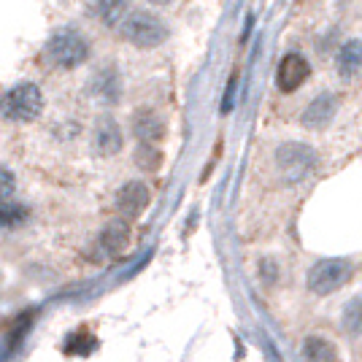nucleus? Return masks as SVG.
<instances>
[{
    "mask_svg": "<svg viewBox=\"0 0 362 362\" xmlns=\"http://www.w3.org/2000/svg\"><path fill=\"white\" fill-rule=\"evenodd\" d=\"M44 111L41 87L33 81H19L0 95V117L8 122H33Z\"/></svg>",
    "mask_w": 362,
    "mask_h": 362,
    "instance_id": "f257e3e1",
    "label": "nucleus"
},
{
    "mask_svg": "<svg viewBox=\"0 0 362 362\" xmlns=\"http://www.w3.org/2000/svg\"><path fill=\"white\" fill-rule=\"evenodd\" d=\"M87 57H90V44L76 28H60L46 41V60L57 68L71 71V68H78L81 62H87Z\"/></svg>",
    "mask_w": 362,
    "mask_h": 362,
    "instance_id": "f03ea898",
    "label": "nucleus"
},
{
    "mask_svg": "<svg viewBox=\"0 0 362 362\" xmlns=\"http://www.w3.org/2000/svg\"><path fill=\"white\" fill-rule=\"evenodd\" d=\"M354 273V265L346 257H325L311 265V271L305 276V284H308V292L311 295H319V298H327L335 289H341L351 279Z\"/></svg>",
    "mask_w": 362,
    "mask_h": 362,
    "instance_id": "7ed1b4c3",
    "label": "nucleus"
},
{
    "mask_svg": "<svg viewBox=\"0 0 362 362\" xmlns=\"http://www.w3.org/2000/svg\"><path fill=\"white\" fill-rule=\"evenodd\" d=\"M276 168H279V176L287 184H300L319 163L317 149H311L308 144H300V141H287L276 149Z\"/></svg>",
    "mask_w": 362,
    "mask_h": 362,
    "instance_id": "20e7f679",
    "label": "nucleus"
},
{
    "mask_svg": "<svg viewBox=\"0 0 362 362\" xmlns=\"http://www.w3.org/2000/svg\"><path fill=\"white\" fill-rule=\"evenodd\" d=\"M122 35L124 41H130L138 49H154V46L165 44L170 30L168 25L151 11H133L122 22Z\"/></svg>",
    "mask_w": 362,
    "mask_h": 362,
    "instance_id": "39448f33",
    "label": "nucleus"
},
{
    "mask_svg": "<svg viewBox=\"0 0 362 362\" xmlns=\"http://www.w3.org/2000/svg\"><path fill=\"white\" fill-rule=\"evenodd\" d=\"M308 76H311L308 60L303 57L300 52H289V54L281 57L279 68H276V87L289 95V92L300 90L303 84L308 81Z\"/></svg>",
    "mask_w": 362,
    "mask_h": 362,
    "instance_id": "423d86ee",
    "label": "nucleus"
},
{
    "mask_svg": "<svg viewBox=\"0 0 362 362\" xmlns=\"http://www.w3.org/2000/svg\"><path fill=\"white\" fill-rule=\"evenodd\" d=\"M338 106H341V103H338V95H335V92H319L317 98L303 108L300 124L305 130H325V127L335 119Z\"/></svg>",
    "mask_w": 362,
    "mask_h": 362,
    "instance_id": "0eeeda50",
    "label": "nucleus"
},
{
    "mask_svg": "<svg viewBox=\"0 0 362 362\" xmlns=\"http://www.w3.org/2000/svg\"><path fill=\"white\" fill-rule=\"evenodd\" d=\"M151 195H149V187L144 181H127L122 184L119 192H117V209L122 211V216L133 219L138 214H144L149 209Z\"/></svg>",
    "mask_w": 362,
    "mask_h": 362,
    "instance_id": "6e6552de",
    "label": "nucleus"
},
{
    "mask_svg": "<svg viewBox=\"0 0 362 362\" xmlns=\"http://www.w3.org/2000/svg\"><path fill=\"white\" fill-rule=\"evenodd\" d=\"M92 149L98 151L100 157H114L122 151V127L117 119L103 117L98 119L95 130H92Z\"/></svg>",
    "mask_w": 362,
    "mask_h": 362,
    "instance_id": "1a4fd4ad",
    "label": "nucleus"
},
{
    "mask_svg": "<svg viewBox=\"0 0 362 362\" xmlns=\"http://www.w3.org/2000/svg\"><path fill=\"white\" fill-rule=\"evenodd\" d=\"M90 92L92 98H98L100 103H106V106H114V103H119L122 98V78H119V71L117 68H100L98 74L90 78Z\"/></svg>",
    "mask_w": 362,
    "mask_h": 362,
    "instance_id": "9d476101",
    "label": "nucleus"
},
{
    "mask_svg": "<svg viewBox=\"0 0 362 362\" xmlns=\"http://www.w3.org/2000/svg\"><path fill=\"white\" fill-rule=\"evenodd\" d=\"M133 133L141 144H157L165 136V119L151 108H141L133 114Z\"/></svg>",
    "mask_w": 362,
    "mask_h": 362,
    "instance_id": "9b49d317",
    "label": "nucleus"
},
{
    "mask_svg": "<svg viewBox=\"0 0 362 362\" xmlns=\"http://www.w3.org/2000/svg\"><path fill=\"white\" fill-rule=\"evenodd\" d=\"M130 241H133V230L127 225V219H114L100 233V246H103L106 255H114V257L124 255Z\"/></svg>",
    "mask_w": 362,
    "mask_h": 362,
    "instance_id": "f8f14e48",
    "label": "nucleus"
},
{
    "mask_svg": "<svg viewBox=\"0 0 362 362\" xmlns=\"http://www.w3.org/2000/svg\"><path fill=\"white\" fill-rule=\"evenodd\" d=\"M335 71L344 78H351L362 71V38H349L335 54Z\"/></svg>",
    "mask_w": 362,
    "mask_h": 362,
    "instance_id": "ddd939ff",
    "label": "nucleus"
},
{
    "mask_svg": "<svg viewBox=\"0 0 362 362\" xmlns=\"http://www.w3.org/2000/svg\"><path fill=\"white\" fill-rule=\"evenodd\" d=\"M303 360L305 362H341L338 349L325 335H308L303 344Z\"/></svg>",
    "mask_w": 362,
    "mask_h": 362,
    "instance_id": "4468645a",
    "label": "nucleus"
},
{
    "mask_svg": "<svg viewBox=\"0 0 362 362\" xmlns=\"http://www.w3.org/2000/svg\"><path fill=\"white\" fill-rule=\"evenodd\" d=\"M130 0H98V16L106 22L108 28H117L119 22L127 19Z\"/></svg>",
    "mask_w": 362,
    "mask_h": 362,
    "instance_id": "2eb2a0df",
    "label": "nucleus"
},
{
    "mask_svg": "<svg viewBox=\"0 0 362 362\" xmlns=\"http://www.w3.org/2000/svg\"><path fill=\"white\" fill-rule=\"evenodd\" d=\"M30 209L16 200H0V227H19L28 222Z\"/></svg>",
    "mask_w": 362,
    "mask_h": 362,
    "instance_id": "dca6fc26",
    "label": "nucleus"
},
{
    "mask_svg": "<svg viewBox=\"0 0 362 362\" xmlns=\"http://www.w3.org/2000/svg\"><path fill=\"white\" fill-rule=\"evenodd\" d=\"M341 325L349 335H362V298H354L344 305V314H341Z\"/></svg>",
    "mask_w": 362,
    "mask_h": 362,
    "instance_id": "f3484780",
    "label": "nucleus"
},
{
    "mask_svg": "<svg viewBox=\"0 0 362 362\" xmlns=\"http://www.w3.org/2000/svg\"><path fill=\"white\" fill-rule=\"evenodd\" d=\"M160 160H163V154L154 149L151 144H141L136 151V163L141 168H146V170H154V168L160 165Z\"/></svg>",
    "mask_w": 362,
    "mask_h": 362,
    "instance_id": "a211bd4d",
    "label": "nucleus"
},
{
    "mask_svg": "<svg viewBox=\"0 0 362 362\" xmlns=\"http://www.w3.org/2000/svg\"><path fill=\"white\" fill-rule=\"evenodd\" d=\"M14 189H16V176L8 168L0 165V200H11Z\"/></svg>",
    "mask_w": 362,
    "mask_h": 362,
    "instance_id": "6ab92c4d",
    "label": "nucleus"
},
{
    "mask_svg": "<svg viewBox=\"0 0 362 362\" xmlns=\"http://www.w3.org/2000/svg\"><path fill=\"white\" fill-rule=\"evenodd\" d=\"M259 276H262V281L271 287L276 284V279H279V265L273 262L271 257H265V259H259Z\"/></svg>",
    "mask_w": 362,
    "mask_h": 362,
    "instance_id": "aec40b11",
    "label": "nucleus"
},
{
    "mask_svg": "<svg viewBox=\"0 0 362 362\" xmlns=\"http://www.w3.org/2000/svg\"><path fill=\"white\" fill-rule=\"evenodd\" d=\"M233 92H235V78H233L230 87H227V98H225V103H222V111H230V108H233Z\"/></svg>",
    "mask_w": 362,
    "mask_h": 362,
    "instance_id": "412c9836",
    "label": "nucleus"
},
{
    "mask_svg": "<svg viewBox=\"0 0 362 362\" xmlns=\"http://www.w3.org/2000/svg\"><path fill=\"white\" fill-rule=\"evenodd\" d=\"M149 3H154V6H170L173 0H149Z\"/></svg>",
    "mask_w": 362,
    "mask_h": 362,
    "instance_id": "4be33fe9",
    "label": "nucleus"
}]
</instances>
